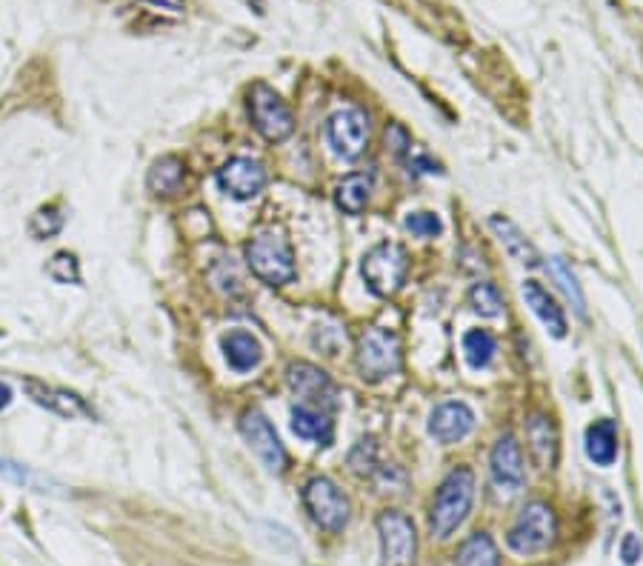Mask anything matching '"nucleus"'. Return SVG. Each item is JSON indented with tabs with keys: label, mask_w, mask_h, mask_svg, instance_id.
Wrapping results in <instances>:
<instances>
[{
	"label": "nucleus",
	"mask_w": 643,
	"mask_h": 566,
	"mask_svg": "<svg viewBox=\"0 0 643 566\" xmlns=\"http://www.w3.org/2000/svg\"><path fill=\"white\" fill-rule=\"evenodd\" d=\"M489 478H492V489L501 501H509L521 492L523 481H526V469H523L521 446L512 435H503L492 449Z\"/></svg>",
	"instance_id": "9d476101"
},
{
	"label": "nucleus",
	"mask_w": 643,
	"mask_h": 566,
	"mask_svg": "<svg viewBox=\"0 0 643 566\" xmlns=\"http://www.w3.org/2000/svg\"><path fill=\"white\" fill-rule=\"evenodd\" d=\"M286 381L292 386V392L298 398H303L306 406H315V409H323V412H329V409L338 406V389L332 384V378L323 369H318V366L298 361V364L289 366Z\"/></svg>",
	"instance_id": "f8f14e48"
},
{
	"label": "nucleus",
	"mask_w": 643,
	"mask_h": 566,
	"mask_svg": "<svg viewBox=\"0 0 643 566\" xmlns=\"http://www.w3.org/2000/svg\"><path fill=\"white\" fill-rule=\"evenodd\" d=\"M46 275L55 283H81V266L72 252H55L46 263Z\"/></svg>",
	"instance_id": "cd10ccee"
},
{
	"label": "nucleus",
	"mask_w": 643,
	"mask_h": 566,
	"mask_svg": "<svg viewBox=\"0 0 643 566\" xmlns=\"http://www.w3.org/2000/svg\"><path fill=\"white\" fill-rule=\"evenodd\" d=\"M9 404H12V389L6 384H0V409H6Z\"/></svg>",
	"instance_id": "c9c22d12"
},
{
	"label": "nucleus",
	"mask_w": 643,
	"mask_h": 566,
	"mask_svg": "<svg viewBox=\"0 0 643 566\" xmlns=\"http://www.w3.org/2000/svg\"><path fill=\"white\" fill-rule=\"evenodd\" d=\"M378 535H381V566H412L418 555V535L415 524L398 512L386 509L378 515Z\"/></svg>",
	"instance_id": "6e6552de"
},
{
	"label": "nucleus",
	"mask_w": 643,
	"mask_h": 566,
	"mask_svg": "<svg viewBox=\"0 0 643 566\" xmlns=\"http://www.w3.org/2000/svg\"><path fill=\"white\" fill-rule=\"evenodd\" d=\"M406 229L418 238H438L443 232V223L435 212H412L406 218Z\"/></svg>",
	"instance_id": "2f4dec72"
},
{
	"label": "nucleus",
	"mask_w": 643,
	"mask_h": 566,
	"mask_svg": "<svg viewBox=\"0 0 643 566\" xmlns=\"http://www.w3.org/2000/svg\"><path fill=\"white\" fill-rule=\"evenodd\" d=\"M495 352H498V341H495L492 332L472 329V332L463 335V355H466V364L472 366V369H486V366L492 364Z\"/></svg>",
	"instance_id": "393cba45"
},
{
	"label": "nucleus",
	"mask_w": 643,
	"mask_h": 566,
	"mask_svg": "<svg viewBox=\"0 0 643 566\" xmlns=\"http://www.w3.org/2000/svg\"><path fill=\"white\" fill-rule=\"evenodd\" d=\"M475 429V412L461 401H446L429 415V435L438 444H458Z\"/></svg>",
	"instance_id": "2eb2a0df"
},
{
	"label": "nucleus",
	"mask_w": 643,
	"mask_h": 566,
	"mask_svg": "<svg viewBox=\"0 0 643 566\" xmlns=\"http://www.w3.org/2000/svg\"><path fill=\"white\" fill-rule=\"evenodd\" d=\"M455 566H501L498 546H495V541L486 532H475L458 549Z\"/></svg>",
	"instance_id": "b1692460"
},
{
	"label": "nucleus",
	"mask_w": 643,
	"mask_h": 566,
	"mask_svg": "<svg viewBox=\"0 0 643 566\" xmlns=\"http://www.w3.org/2000/svg\"><path fill=\"white\" fill-rule=\"evenodd\" d=\"M292 429H295V435L303 438V441H315V444L321 446L332 444V435H335V426L329 421V412L306 404L292 409Z\"/></svg>",
	"instance_id": "6ab92c4d"
},
{
	"label": "nucleus",
	"mask_w": 643,
	"mask_h": 566,
	"mask_svg": "<svg viewBox=\"0 0 643 566\" xmlns=\"http://www.w3.org/2000/svg\"><path fill=\"white\" fill-rule=\"evenodd\" d=\"M523 301L532 306V312L538 315V321H541L555 338H566V318H563V309L555 304V298L543 289L541 283H523Z\"/></svg>",
	"instance_id": "a211bd4d"
},
{
	"label": "nucleus",
	"mask_w": 643,
	"mask_h": 566,
	"mask_svg": "<svg viewBox=\"0 0 643 566\" xmlns=\"http://www.w3.org/2000/svg\"><path fill=\"white\" fill-rule=\"evenodd\" d=\"M489 226H492V232L498 235V241L503 243V249H506L515 261L523 263V266H538V263H541L538 249L532 246V241H529V238H526L521 229L509 221V218L495 215V218L489 221Z\"/></svg>",
	"instance_id": "412c9836"
},
{
	"label": "nucleus",
	"mask_w": 643,
	"mask_h": 566,
	"mask_svg": "<svg viewBox=\"0 0 643 566\" xmlns=\"http://www.w3.org/2000/svg\"><path fill=\"white\" fill-rule=\"evenodd\" d=\"M469 306H472V312L481 315V318H498L503 312L501 289H498L495 283H475L472 292H469Z\"/></svg>",
	"instance_id": "bb28decb"
},
{
	"label": "nucleus",
	"mask_w": 643,
	"mask_h": 566,
	"mask_svg": "<svg viewBox=\"0 0 643 566\" xmlns=\"http://www.w3.org/2000/svg\"><path fill=\"white\" fill-rule=\"evenodd\" d=\"M241 435L246 438L249 449L261 458V464L269 472H278L281 475L289 458H286V449H283L281 438L275 432V426L269 424V418L263 415L261 409H246L241 415Z\"/></svg>",
	"instance_id": "1a4fd4ad"
},
{
	"label": "nucleus",
	"mask_w": 643,
	"mask_h": 566,
	"mask_svg": "<svg viewBox=\"0 0 643 566\" xmlns=\"http://www.w3.org/2000/svg\"><path fill=\"white\" fill-rule=\"evenodd\" d=\"M0 475H3L6 481H12V484L32 486V489H38V492H49L46 486L52 484L49 478H43L38 472H32L29 466L15 464V461H0Z\"/></svg>",
	"instance_id": "c756f323"
},
{
	"label": "nucleus",
	"mask_w": 643,
	"mask_h": 566,
	"mask_svg": "<svg viewBox=\"0 0 643 566\" xmlns=\"http://www.w3.org/2000/svg\"><path fill=\"white\" fill-rule=\"evenodd\" d=\"M249 115H252L255 129L261 132L266 141L281 143L295 132L292 109H289L281 95H278L272 86H266V83H255V86H252V92H249Z\"/></svg>",
	"instance_id": "0eeeda50"
},
{
	"label": "nucleus",
	"mask_w": 643,
	"mask_h": 566,
	"mask_svg": "<svg viewBox=\"0 0 643 566\" xmlns=\"http://www.w3.org/2000/svg\"><path fill=\"white\" fill-rule=\"evenodd\" d=\"M401 361V338L392 329L372 326L363 332L361 344H358V372L363 381L378 384V381L392 378L401 369Z\"/></svg>",
	"instance_id": "20e7f679"
},
{
	"label": "nucleus",
	"mask_w": 643,
	"mask_h": 566,
	"mask_svg": "<svg viewBox=\"0 0 643 566\" xmlns=\"http://www.w3.org/2000/svg\"><path fill=\"white\" fill-rule=\"evenodd\" d=\"M221 346H223V358H226V364L232 366L235 372H252V369H258V366H261L263 346L252 332H246V329H235V332L223 335Z\"/></svg>",
	"instance_id": "f3484780"
},
{
	"label": "nucleus",
	"mask_w": 643,
	"mask_h": 566,
	"mask_svg": "<svg viewBox=\"0 0 643 566\" xmlns=\"http://www.w3.org/2000/svg\"><path fill=\"white\" fill-rule=\"evenodd\" d=\"M586 455L595 466H612L618 461V426L603 418L586 429Z\"/></svg>",
	"instance_id": "aec40b11"
},
{
	"label": "nucleus",
	"mask_w": 643,
	"mask_h": 566,
	"mask_svg": "<svg viewBox=\"0 0 643 566\" xmlns=\"http://www.w3.org/2000/svg\"><path fill=\"white\" fill-rule=\"evenodd\" d=\"M149 6H155V9H163V12H172V15H181L183 12V0H146Z\"/></svg>",
	"instance_id": "72a5a7b5"
},
{
	"label": "nucleus",
	"mask_w": 643,
	"mask_h": 566,
	"mask_svg": "<svg viewBox=\"0 0 643 566\" xmlns=\"http://www.w3.org/2000/svg\"><path fill=\"white\" fill-rule=\"evenodd\" d=\"M246 263H249L252 275L269 286H286L298 275L292 243L275 226H266L246 243Z\"/></svg>",
	"instance_id": "f257e3e1"
},
{
	"label": "nucleus",
	"mask_w": 643,
	"mask_h": 566,
	"mask_svg": "<svg viewBox=\"0 0 643 566\" xmlns=\"http://www.w3.org/2000/svg\"><path fill=\"white\" fill-rule=\"evenodd\" d=\"M526 444H529V452H532L535 464L541 469L555 466V461H558V429H555L549 415L535 412L526 421Z\"/></svg>",
	"instance_id": "dca6fc26"
},
{
	"label": "nucleus",
	"mask_w": 643,
	"mask_h": 566,
	"mask_svg": "<svg viewBox=\"0 0 643 566\" xmlns=\"http://www.w3.org/2000/svg\"><path fill=\"white\" fill-rule=\"evenodd\" d=\"M183 181H186V166H183L181 158H175V155H166L161 161L152 163V169H149V175H146L149 192H152V195H163V198L181 192Z\"/></svg>",
	"instance_id": "4be33fe9"
},
{
	"label": "nucleus",
	"mask_w": 643,
	"mask_h": 566,
	"mask_svg": "<svg viewBox=\"0 0 643 566\" xmlns=\"http://www.w3.org/2000/svg\"><path fill=\"white\" fill-rule=\"evenodd\" d=\"M241 3L243 6H249L255 15H263V12H266V0H241Z\"/></svg>",
	"instance_id": "f704fd0d"
},
{
	"label": "nucleus",
	"mask_w": 643,
	"mask_h": 566,
	"mask_svg": "<svg viewBox=\"0 0 643 566\" xmlns=\"http://www.w3.org/2000/svg\"><path fill=\"white\" fill-rule=\"evenodd\" d=\"M303 506L309 512V518L315 524L338 535L343 532V526L349 524V515H352V506H349V498L341 492V486L323 475H315L309 478L306 486H303Z\"/></svg>",
	"instance_id": "39448f33"
},
{
	"label": "nucleus",
	"mask_w": 643,
	"mask_h": 566,
	"mask_svg": "<svg viewBox=\"0 0 643 566\" xmlns=\"http://www.w3.org/2000/svg\"><path fill=\"white\" fill-rule=\"evenodd\" d=\"M326 141L343 161L361 158L369 143V118L361 109H343L326 121Z\"/></svg>",
	"instance_id": "9b49d317"
},
{
	"label": "nucleus",
	"mask_w": 643,
	"mask_h": 566,
	"mask_svg": "<svg viewBox=\"0 0 643 566\" xmlns=\"http://www.w3.org/2000/svg\"><path fill=\"white\" fill-rule=\"evenodd\" d=\"M475 501V472L469 466H458L443 478L429 512V529L435 538H449L466 521Z\"/></svg>",
	"instance_id": "f03ea898"
},
{
	"label": "nucleus",
	"mask_w": 643,
	"mask_h": 566,
	"mask_svg": "<svg viewBox=\"0 0 643 566\" xmlns=\"http://www.w3.org/2000/svg\"><path fill=\"white\" fill-rule=\"evenodd\" d=\"M61 229H63V215L58 206H43V209H38V212L32 215V221H29V232H32L38 241L58 235Z\"/></svg>",
	"instance_id": "c85d7f7f"
},
{
	"label": "nucleus",
	"mask_w": 643,
	"mask_h": 566,
	"mask_svg": "<svg viewBox=\"0 0 643 566\" xmlns=\"http://www.w3.org/2000/svg\"><path fill=\"white\" fill-rule=\"evenodd\" d=\"M549 272H552V278H555L558 286L563 289V295H566V301L572 304V309L586 321V298H583L581 283L572 275V269L566 266V261H563V258H552V261H549Z\"/></svg>",
	"instance_id": "a878e982"
},
{
	"label": "nucleus",
	"mask_w": 643,
	"mask_h": 566,
	"mask_svg": "<svg viewBox=\"0 0 643 566\" xmlns=\"http://www.w3.org/2000/svg\"><path fill=\"white\" fill-rule=\"evenodd\" d=\"M269 183V175L263 169V163L252 161V158H232L218 169V186L235 201H252L258 198Z\"/></svg>",
	"instance_id": "ddd939ff"
},
{
	"label": "nucleus",
	"mask_w": 643,
	"mask_h": 566,
	"mask_svg": "<svg viewBox=\"0 0 643 566\" xmlns=\"http://www.w3.org/2000/svg\"><path fill=\"white\" fill-rule=\"evenodd\" d=\"M23 389H26V395L35 404L43 406L52 415H58V418H69V421H75V418H95V409L86 404L78 392L58 389V386L43 384V381H35V378H26Z\"/></svg>",
	"instance_id": "4468645a"
},
{
	"label": "nucleus",
	"mask_w": 643,
	"mask_h": 566,
	"mask_svg": "<svg viewBox=\"0 0 643 566\" xmlns=\"http://www.w3.org/2000/svg\"><path fill=\"white\" fill-rule=\"evenodd\" d=\"M555 532H558V521H555L552 506L532 501V504L523 506L515 526L509 529L506 544L518 555H538V552L555 544Z\"/></svg>",
	"instance_id": "423d86ee"
},
{
	"label": "nucleus",
	"mask_w": 643,
	"mask_h": 566,
	"mask_svg": "<svg viewBox=\"0 0 643 566\" xmlns=\"http://www.w3.org/2000/svg\"><path fill=\"white\" fill-rule=\"evenodd\" d=\"M621 558L626 566H635L643 558V546L635 535H626L621 541Z\"/></svg>",
	"instance_id": "473e14b6"
},
{
	"label": "nucleus",
	"mask_w": 643,
	"mask_h": 566,
	"mask_svg": "<svg viewBox=\"0 0 643 566\" xmlns=\"http://www.w3.org/2000/svg\"><path fill=\"white\" fill-rule=\"evenodd\" d=\"M369 198H372V178L361 175V172L346 175L338 183V189H335V203L346 215H361L363 209L369 206Z\"/></svg>",
	"instance_id": "5701e85b"
},
{
	"label": "nucleus",
	"mask_w": 643,
	"mask_h": 566,
	"mask_svg": "<svg viewBox=\"0 0 643 566\" xmlns=\"http://www.w3.org/2000/svg\"><path fill=\"white\" fill-rule=\"evenodd\" d=\"M361 275L372 295L392 298L409 275V255L401 243H378L366 252Z\"/></svg>",
	"instance_id": "7ed1b4c3"
},
{
	"label": "nucleus",
	"mask_w": 643,
	"mask_h": 566,
	"mask_svg": "<svg viewBox=\"0 0 643 566\" xmlns=\"http://www.w3.org/2000/svg\"><path fill=\"white\" fill-rule=\"evenodd\" d=\"M349 466L355 475H372L378 466V444L375 438H361L355 449L349 452Z\"/></svg>",
	"instance_id": "7c9ffc66"
}]
</instances>
